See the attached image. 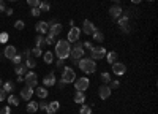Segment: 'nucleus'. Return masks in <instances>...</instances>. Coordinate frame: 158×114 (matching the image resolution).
<instances>
[{"label":"nucleus","instance_id":"obj_1","mask_svg":"<svg viewBox=\"0 0 158 114\" xmlns=\"http://www.w3.org/2000/svg\"><path fill=\"white\" fill-rule=\"evenodd\" d=\"M70 53H71V44L68 40H59L56 43V56L62 60L68 59L70 57Z\"/></svg>","mask_w":158,"mask_h":114},{"label":"nucleus","instance_id":"obj_2","mask_svg":"<svg viewBox=\"0 0 158 114\" xmlns=\"http://www.w3.org/2000/svg\"><path fill=\"white\" fill-rule=\"evenodd\" d=\"M77 67L81 68V71L90 74V73H95V70H97V63H95V60H92V59H85V57H82V59H79Z\"/></svg>","mask_w":158,"mask_h":114},{"label":"nucleus","instance_id":"obj_3","mask_svg":"<svg viewBox=\"0 0 158 114\" xmlns=\"http://www.w3.org/2000/svg\"><path fill=\"white\" fill-rule=\"evenodd\" d=\"M76 44L73 46V49H71V53H70V57L71 59H82L84 57V53H85V49H84V46H82V43L81 41H74Z\"/></svg>","mask_w":158,"mask_h":114},{"label":"nucleus","instance_id":"obj_4","mask_svg":"<svg viewBox=\"0 0 158 114\" xmlns=\"http://www.w3.org/2000/svg\"><path fill=\"white\" fill-rule=\"evenodd\" d=\"M62 81L65 84H70L76 81V73L71 67H63V73H62Z\"/></svg>","mask_w":158,"mask_h":114},{"label":"nucleus","instance_id":"obj_5","mask_svg":"<svg viewBox=\"0 0 158 114\" xmlns=\"http://www.w3.org/2000/svg\"><path fill=\"white\" fill-rule=\"evenodd\" d=\"M106 53L108 51L103 46H92L90 48V59L92 60H100V59H103L104 56H106Z\"/></svg>","mask_w":158,"mask_h":114},{"label":"nucleus","instance_id":"obj_6","mask_svg":"<svg viewBox=\"0 0 158 114\" xmlns=\"http://www.w3.org/2000/svg\"><path fill=\"white\" fill-rule=\"evenodd\" d=\"M24 82H25V86H29V87L35 89V87H36V84H38V78H36V74H35L33 71L25 73V76H24Z\"/></svg>","mask_w":158,"mask_h":114},{"label":"nucleus","instance_id":"obj_7","mask_svg":"<svg viewBox=\"0 0 158 114\" xmlns=\"http://www.w3.org/2000/svg\"><path fill=\"white\" fill-rule=\"evenodd\" d=\"M89 86H90V81H89L87 78H79V79H76V82H74L76 91H79V92H85L87 89H89Z\"/></svg>","mask_w":158,"mask_h":114},{"label":"nucleus","instance_id":"obj_8","mask_svg":"<svg viewBox=\"0 0 158 114\" xmlns=\"http://www.w3.org/2000/svg\"><path fill=\"white\" fill-rule=\"evenodd\" d=\"M111 92H112V89H111L108 84H103V86H100V89H98V95H100L101 100H108V98L111 97Z\"/></svg>","mask_w":158,"mask_h":114},{"label":"nucleus","instance_id":"obj_9","mask_svg":"<svg viewBox=\"0 0 158 114\" xmlns=\"http://www.w3.org/2000/svg\"><path fill=\"white\" fill-rule=\"evenodd\" d=\"M60 32H62V24H59V22H56V21H51V22H49V32H48V33L57 36V35H60Z\"/></svg>","mask_w":158,"mask_h":114},{"label":"nucleus","instance_id":"obj_10","mask_svg":"<svg viewBox=\"0 0 158 114\" xmlns=\"http://www.w3.org/2000/svg\"><path fill=\"white\" fill-rule=\"evenodd\" d=\"M97 30V27H95V25H94V22H90V21H84V24H82V30L81 32H84L85 35H92V33H94Z\"/></svg>","mask_w":158,"mask_h":114},{"label":"nucleus","instance_id":"obj_11","mask_svg":"<svg viewBox=\"0 0 158 114\" xmlns=\"http://www.w3.org/2000/svg\"><path fill=\"white\" fill-rule=\"evenodd\" d=\"M35 29H36V32H38L40 35H44V33H48V32H49V22L40 21V22H36Z\"/></svg>","mask_w":158,"mask_h":114},{"label":"nucleus","instance_id":"obj_12","mask_svg":"<svg viewBox=\"0 0 158 114\" xmlns=\"http://www.w3.org/2000/svg\"><path fill=\"white\" fill-rule=\"evenodd\" d=\"M122 13H123V8L118 5V3H115L114 6H111L109 8V15L114 18V19H117V18H120L122 16Z\"/></svg>","mask_w":158,"mask_h":114},{"label":"nucleus","instance_id":"obj_13","mask_svg":"<svg viewBox=\"0 0 158 114\" xmlns=\"http://www.w3.org/2000/svg\"><path fill=\"white\" fill-rule=\"evenodd\" d=\"M125 71H127V67L123 65V63H120V62H114L112 63V73L114 74H125Z\"/></svg>","mask_w":158,"mask_h":114},{"label":"nucleus","instance_id":"obj_14","mask_svg":"<svg viewBox=\"0 0 158 114\" xmlns=\"http://www.w3.org/2000/svg\"><path fill=\"white\" fill-rule=\"evenodd\" d=\"M79 35H81V29H77V27H71L70 29V32H68V41L71 43H74V41H77L79 40Z\"/></svg>","mask_w":158,"mask_h":114},{"label":"nucleus","instance_id":"obj_15","mask_svg":"<svg viewBox=\"0 0 158 114\" xmlns=\"http://www.w3.org/2000/svg\"><path fill=\"white\" fill-rule=\"evenodd\" d=\"M56 82H57V79H56V74L52 73V71H51L49 74H46L44 79H43L44 87H52V86H56Z\"/></svg>","mask_w":158,"mask_h":114},{"label":"nucleus","instance_id":"obj_16","mask_svg":"<svg viewBox=\"0 0 158 114\" xmlns=\"http://www.w3.org/2000/svg\"><path fill=\"white\" fill-rule=\"evenodd\" d=\"M32 95H33V89H32V87H29V86L22 87V91H21V98H22V100H25V101H30Z\"/></svg>","mask_w":158,"mask_h":114},{"label":"nucleus","instance_id":"obj_17","mask_svg":"<svg viewBox=\"0 0 158 114\" xmlns=\"http://www.w3.org/2000/svg\"><path fill=\"white\" fill-rule=\"evenodd\" d=\"M18 53H16V48L15 46H11V44H8L5 49H3V57H6V59H13V57H15Z\"/></svg>","mask_w":158,"mask_h":114},{"label":"nucleus","instance_id":"obj_18","mask_svg":"<svg viewBox=\"0 0 158 114\" xmlns=\"http://www.w3.org/2000/svg\"><path fill=\"white\" fill-rule=\"evenodd\" d=\"M59 108H60V103H59V101L56 100V101H51V103L48 105V108H46L44 111H46L48 114H56Z\"/></svg>","mask_w":158,"mask_h":114},{"label":"nucleus","instance_id":"obj_19","mask_svg":"<svg viewBox=\"0 0 158 114\" xmlns=\"http://www.w3.org/2000/svg\"><path fill=\"white\" fill-rule=\"evenodd\" d=\"M104 57H106V60H108V63H109V65H112V63L114 62H117V53H115V51H111V53H106V56H104Z\"/></svg>","mask_w":158,"mask_h":114},{"label":"nucleus","instance_id":"obj_20","mask_svg":"<svg viewBox=\"0 0 158 114\" xmlns=\"http://www.w3.org/2000/svg\"><path fill=\"white\" fill-rule=\"evenodd\" d=\"M35 94H36V95H38L40 98H41V100H44V98H46V97L49 95V94H48V89H46V87H36V89H35Z\"/></svg>","mask_w":158,"mask_h":114},{"label":"nucleus","instance_id":"obj_21","mask_svg":"<svg viewBox=\"0 0 158 114\" xmlns=\"http://www.w3.org/2000/svg\"><path fill=\"white\" fill-rule=\"evenodd\" d=\"M84 101H85V94L77 91V92L74 94V103H77V105H82Z\"/></svg>","mask_w":158,"mask_h":114},{"label":"nucleus","instance_id":"obj_22","mask_svg":"<svg viewBox=\"0 0 158 114\" xmlns=\"http://www.w3.org/2000/svg\"><path fill=\"white\" fill-rule=\"evenodd\" d=\"M27 65H25V63H24V65H21V63H19V65H16L15 67V71H16V74L18 76H22V74H25V73H27Z\"/></svg>","mask_w":158,"mask_h":114},{"label":"nucleus","instance_id":"obj_23","mask_svg":"<svg viewBox=\"0 0 158 114\" xmlns=\"http://www.w3.org/2000/svg\"><path fill=\"white\" fill-rule=\"evenodd\" d=\"M2 86H3V91H5L6 94H11L13 91H15V82H11V81H6V82H3Z\"/></svg>","mask_w":158,"mask_h":114},{"label":"nucleus","instance_id":"obj_24","mask_svg":"<svg viewBox=\"0 0 158 114\" xmlns=\"http://www.w3.org/2000/svg\"><path fill=\"white\" fill-rule=\"evenodd\" d=\"M6 100H8V103L11 105V106H18L19 105V97H16V95H8L6 97Z\"/></svg>","mask_w":158,"mask_h":114},{"label":"nucleus","instance_id":"obj_25","mask_svg":"<svg viewBox=\"0 0 158 114\" xmlns=\"http://www.w3.org/2000/svg\"><path fill=\"white\" fill-rule=\"evenodd\" d=\"M36 111H38V103H36V101H29V105H27V112L33 114V112H36Z\"/></svg>","mask_w":158,"mask_h":114},{"label":"nucleus","instance_id":"obj_26","mask_svg":"<svg viewBox=\"0 0 158 114\" xmlns=\"http://www.w3.org/2000/svg\"><path fill=\"white\" fill-rule=\"evenodd\" d=\"M92 36H94V40L98 41V43H101V41L104 40V35H103V32H100V30H95L94 33H92Z\"/></svg>","mask_w":158,"mask_h":114},{"label":"nucleus","instance_id":"obj_27","mask_svg":"<svg viewBox=\"0 0 158 114\" xmlns=\"http://www.w3.org/2000/svg\"><path fill=\"white\" fill-rule=\"evenodd\" d=\"M35 46H38V48H41V46H44V36L43 35H36L35 36Z\"/></svg>","mask_w":158,"mask_h":114},{"label":"nucleus","instance_id":"obj_28","mask_svg":"<svg viewBox=\"0 0 158 114\" xmlns=\"http://www.w3.org/2000/svg\"><path fill=\"white\" fill-rule=\"evenodd\" d=\"M43 60H44L46 63H52V60H54V54L48 51V53H44V54H43Z\"/></svg>","mask_w":158,"mask_h":114},{"label":"nucleus","instance_id":"obj_29","mask_svg":"<svg viewBox=\"0 0 158 114\" xmlns=\"http://www.w3.org/2000/svg\"><path fill=\"white\" fill-rule=\"evenodd\" d=\"M25 65H27V68H35L36 67V60L33 57H27V60H25Z\"/></svg>","mask_w":158,"mask_h":114},{"label":"nucleus","instance_id":"obj_30","mask_svg":"<svg viewBox=\"0 0 158 114\" xmlns=\"http://www.w3.org/2000/svg\"><path fill=\"white\" fill-rule=\"evenodd\" d=\"M54 41H56V36L54 35H51V33H48V36L44 38V44H54Z\"/></svg>","mask_w":158,"mask_h":114},{"label":"nucleus","instance_id":"obj_31","mask_svg":"<svg viewBox=\"0 0 158 114\" xmlns=\"http://www.w3.org/2000/svg\"><path fill=\"white\" fill-rule=\"evenodd\" d=\"M38 8H40V11H49V10H51V5H49L48 2H40Z\"/></svg>","mask_w":158,"mask_h":114},{"label":"nucleus","instance_id":"obj_32","mask_svg":"<svg viewBox=\"0 0 158 114\" xmlns=\"http://www.w3.org/2000/svg\"><path fill=\"white\" fill-rule=\"evenodd\" d=\"M79 114H92V108L87 105H82V108L79 109Z\"/></svg>","mask_w":158,"mask_h":114},{"label":"nucleus","instance_id":"obj_33","mask_svg":"<svg viewBox=\"0 0 158 114\" xmlns=\"http://www.w3.org/2000/svg\"><path fill=\"white\" fill-rule=\"evenodd\" d=\"M32 54H33V57H40V56H43V51H41V48L35 46V48L32 49Z\"/></svg>","mask_w":158,"mask_h":114},{"label":"nucleus","instance_id":"obj_34","mask_svg":"<svg viewBox=\"0 0 158 114\" xmlns=\"http://www.w3.org/2000/svg\"><path fill=\"white\" fill-rule=\"evenodd\" d=\"M120 29H122V32H123V33H130V30H131V27H130V24H128V22L120 24Z\"/></svg>","mask_w":158,"mask_h":114},{"label":"nucleus","instance_id":"obj_35","mask_svg":"<svg viewBox=\"0 0 158 114\" xmlns=\"http://www.w3.org/2000/svg\"><path fill=\"white\" fill-rule=\"evenodd\" d=\"M101 81L103 82H111V74L109 73H101Z\"/></svg>","mask_w":158,"mask_h":114},{"label":"nucleus","instance_id":"obj_36","mask_svg":"<svg viewBox=\"0 0 158 114\" xmlns=\"http://www.w3.org/2000/svg\"><path fill=\"white\" fill-rule=\"evenodd\" d=\"M24 27H25L24 21H16V22H15V29H16V30H22Z\"/></svg>","mask_w":158,"mask_h":114},{"label":"nucleus","instance_id":"obj_37","mask_svg":"<svg viewBox=\"0 0 158 114\" xmlns=\"http://www.w3.org/2000/svg\"><path fill=\"white\" fill-rule=\"evenodd\" d=\"M21 60H22V56H19V54H16L15 57L11 59V62L15 63V65H19V63H21Z\"/></svg>","mask_w":158,"mask_h":114},{"label":"nucleus","instance_id":"obj_38","mask_svg":"<svg viewBox=\"0 0 158 114\" xmlns=\"http://www.w3.org/2000/svg\"><path fill=\"white\" fill-rule=\"evenodd\" d=\"M6 97H8V94L3 91V87H0V101H5Z\"/></svg>","mask_w":158,"mask_h":114},{"label":"nucleus","instance_id":"obj_39","mask_svg":"<svg viewBox=\"0 0 158 114\" xmlns=\"http://www.w3.org/2000/svg\"><path fill=\"white\" fill-rule=\"evenodd\" d=\"M30 15H32V16H35V18H38L40 15H41V11H40V8L36 6V8H32V11H30Z\"/></svg>","mask_w":158,"mask_h":114},{"label":"nucleus","instance_id":"obj_40","mask_svg":"<svg viewBox=\"0 0 158 114\" xmlns=\"http://www.w3.org/2000/svg\"><path fill=\"white\" fill-rule=\"evenodd\" d=\"M27 3H29V6H32V8H36V6L40 5V0H27Z\"/></svg>","mask_w":158,"mask_h":114},{"label":"nucleus","instance_id":"obj_41","mask_svg":"<svg viewBox=\"0 0 158 114\" xmlns=\"http://www.w3.org/2000/svg\"><path fill=\"white\" fill-rule=\"evenodd\" d=\"M8 41V33L3 32V33H0V43H6Z\"/></svg>","mask_w":158,"mask_h":114},{"label":"nucleus","instance_id":"obj_42","mask_svg":"<svg viewBox=\"0 0 158 114\" xmlns=\"http://www.w3.org/2000/svg\"><path fill=\"white\" fill-rule=\"evenodd\" d=\"M48 101H44V100H41V101H40V103H38V109H46L48 108Z\"/></svg>","mask_w":158,"mask_h":114},{"label":"nucleus","instance_id":"obj_43","mask_svg":"<svg viewBox=\"0 0 158 114\" xmlns=\"http://www.w3.org/2000/svg\"><path fill=\"white\" fill-rule=\"evenodd\" d=\"M0 114H11V108H10V106H3V108H0Z\"/></svg>","mask_w":158,"mask_h":114},{"label":"nucleus","instance_id":"obj_44","mask_svg":"<svg viewBox=\"0 0 158 114\" xmlns=\"http://www.w3.org/2000/svg\"><path fill=\"white\" fill-rule=\"evenodd\" d=\"M111 89H118L120 87V81H111V86H109Z\"/></svg>","mask_w":158,"mask_h":114},{"label":"nucleus","instance_id":"obj_45","mask_svg":"<svg viewBox=\"0 0 158 114\" xmlns=\"http://www.w3.org/2000/svg\"><path fill=\"white\" fill-rule=\"evenodd\" d=\"M6 10V5H5V2L3 0H0V13H3Z\"/></svg>","mask_w":158,"mask_h":114},{"label":"nucleus","instance_id":"obj_46","mask_svg":"<svg viewBox=\"0 0 158 114\" xmlns=\"http://www.w3.org/2000/svg\"><path fill=\"white\" fill-rule=\"evenodd\" d=\"M30 54H32V51H30V49H25V51H24V57H25V59L30 57Z\"/></svg>","mask_w":158,"mask_h":114},{"label":"nucleus","instance_id":"obj_47","mask_svg":"<svg viewBox=\"0 0 158 114\" xmlns=\"http://www.w3.org/2000/svg\"><path fill=\"white\" fill-rule=\"evenodd\" d=\"M82 46H84V49H90L92 48V43L90 41H85V43H82Z\"/></svg>","mask_w":158,"mask_h":114},{"label":"nucleus","instance_id":"obj_48","mask_svg":"<svg viewBox=\"0 0 158 114\" xmlns=\"http://www.w3.org/2000/svg\"><path fill=\"white\" fill-rule=\"evenodd\" d=\"M5 13H6L8 16H11V15H13V13H15V11H13V8H6V10H5Z\"/></svg>","mask_w":158,"mask_h":114},{"label":"nucleus","instance_id":"obj_49","mask_svg":"<svg viewBox=\"0 0 158 114\" xmlns=\"http://www.w3.org/2000/svg\"><path fill=\"white\" fill-rule=\"evenodd\" d=\"M56 65H57L59 68H60V67H63V60H62V59H59V60L56 62Z\"/></svg>","mask_w":158,"mask_h":114},{"label":"nucleus","instance_id":"obj_50","mask_svg":"<svg viewBox=\"0 0 158 114\" xmlns=\"http://www.w3.org/2000/svg\"><path fill=\"white\" fill-rule=\"evenodd\" d=\"M56 84H57V87H59V89H62V87L65 86V82H63V81H60V82H56Z\"/></svg>","mask_w":158,"mask_h":114},{"label":"nucleus","instance_id":"obj_51","mask_svg":"<svg viewBox=\"0 0 158 114\" xmlns=\"http://www.w3.org/2000/svg\"><path fill=\"white\" fill-rule=\"evenodd\" d=\"M131 2H133L135 5H138V3H141V2H142V0H131Z\"/></svg>","mask_w":158,"mask_h":114},{"label":"nucleus","instance_id":"obj_52","mask_svg":"<svg viewBox=\"0 0 158 114\" xmlns=\"http://www.w3.org/2000/svg\"><path fill=\"white\" fill-rule=\"evenodd\" d=\"M2 84H3V81H2V79H0V87H2Z\"/></svg>","mask_w":158,"mask_h":114},{"label":"nucleus","instance_id":"obj_53","mask_svg":"<svg viewBox=\"0 0 158 114\" xmlns=\"http://www.w3.org/2000/svg\"><path fill=\"white\" fill-rule=\"evenodd\" d=\"M10 2H16V0H10Z\"/></svg>","mask_w":158,"mask_h":114},{"label":"nucleus","instance_id":"obj_54","mask_svg":"<svg viewBox=\"0 0 158 114\" xmlns=\"http://www.w3.org/2000/svg\"><path fill=\"white\" fill-rule=\"evenodd\" d=\"M149 2H155V0H149Z\"/></svg>","mask_w":158,"mask_h":114},{"label":"nucleus","instance_id":"obj_55","mask_svg":"<svg viewBox=\"0 0 158 114\" xmlns=\"http://www.w3.org/2000/svg\"><path fill=\"white\" fill-rule=\"evenodd\" d=\"M114 2H117V0H114Z\"/></svg>","mask_w":158,"mask_h":114}]
</instances>
